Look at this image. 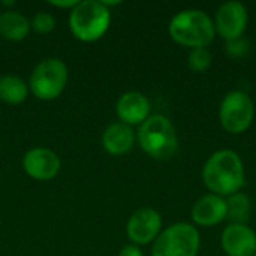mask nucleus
<instances>
[{
    "mask_svg": "<svg viewBox=\"0 0 256 256\" xmlns=\"http://www.w3.org/2000/svg\"><path fill=\"white\" fill-rule=\"evenodd\" d=\"M141 148L153 159H171L178 148V138L172 123L160 114L150 116L138 130Z\"/></svg>",
    "mask_w": 256,
    "mask_h": 256,
    "instance_id": "obj_3",
    "label": "nucleus"
},
{
    "mask_svg": "<svg viewBox=\"0 0 256 256\" xmlns=\"http://www.w3.org/2000/svg\"><path fill=\"white\" fill-rule=\"evenodd\" d=\"M76 0H66V2H50V4L56 6V8H70L74 9L76 6Z\"/></svg>",
    "mask_w": 256,
    "mask_h": 256,
    "instance_id": "obj_21",
    "label": "nucleus"
},
{
    "mask_svg": "<svg viewBox=\"0 0 256 256\" xmlns=\"http://www.w3.org/2000/svg\"><path fill=\"white\" fill-rule=\"evenodd\" d=\"M162 232V218L154 208H140L128 220L126 234L135 244H148Z\"/></svg>",
    "mask_w": 256,
    "mask_h": 256,
    "instance_id": "obj_9",
    "label": "nucleus"
},
{
    "mask_svg": "<svg viewBox=\"0 0 256 256\" xmlns=\"http://www.w3.org/2000/svg\"><path fill=\"white\" fill-rule=\"evenodd\" d=\"M220 246L228 256H254L256 232L248 225L230 224L220 236Z\"/></svg>",
    "mask_w": 256,
    "mask_h": 256,
    "instance_id": "obj_11",
    "label": "nucleus"
},
{
    "mask_svg": "<svg viewBox=\"0 0 256 256\" xmlns=\"http://www.w3.org/2000/svg\"><path fill=\"white\" fill-rule=\"evenodd\" d=\"M252 210L250 198L242 192L234 194L228 196L226 200V219H230L232 224H242L246 225Z\"/></svg>",
    "mask_w": 256,
    "mask_h": 256,
    "instance_id": "obj_17",
    "label": "nucleus"
},
{
    "mask_svg": "<svg viewBox=\"0 0 256 256\" xmlns=\"http://www.w3.org/2000/svg\"><path fill=\"white\" fill-rule=\"evenodd\" d=\"M118 256H144V254L141 252V249L138 246H134V244H129V246H124Z\"/></svg>",
    "mask_w": 256,
    "mask_h": 256,
    "instance_id": "obj_20",
    "label": "nucleus"
},
{
    "mask_svg": "<svg viewBox=\"0 0 256 256\" xmlns=\"http://www.w3.org/2000/svg\"><path fill=\"white\" fill-rule=\"evenodd\" d=\"M30 27H32L34 32L42 33V34H44V33H50V32L56 27V20H54V16H52L51 14L40 10V12H38V14L33 16V20H32V22H30Z\"/></svg>",
    "mask_w": 256,
    "mask_h": 256,
    "instance_id": "obj_19",
    "label": "nucleus"
},
{
    "mask_svg": "<svg viewBox=\"0 0 256 256\" xmlns=\"http://www.w3.org/2000/svg\"><path fill=\"white\" fill-rule=\"evenodd\" d=\"M254 256H256V254H255V255H254Z\"/></svg>",
    "mask_w": 256,
    "mask_h": 256,
    "instance_id": "obj_23",
    "label": "nucleus"
},
{
    "mask_svg": "<svg viewBox=\"0 0 256 256\" xmlns=\"http://www.w3.org/2000/svg\"><path fill=\"white\" fill-rule=\"evenodd\" d=\"M116 111L122 123L142 124L150 117V100L140 92H126L118 98Z\"/></svg>",
    "mask_w": 256,
    "mask_h": 256,
    "instance_id": "obj_12",
    "label": "nucleus"
},
{
    "mask_svg": "<svg viewBox=\"0 0 256 256\" xmlns=\"http://www.w3.org/2000/svg\"><path fill=\"white\" fill-rule=\"evenodd\" d=\"M68 66L56 57L44 58L36 64L30 75L28 87L42 100H52L62 94L68 82Z\"/></svg>",
    "mask_w": 256,
    "mask_h": 256,
    "instance_id": "obj_6",
    "label": "nucleus"
},
{
    "mask_svg": "<svg viewBox=\"0 0 256 256\" xmlns=\"http://www.w3.org/2000/svg\"><path fill=\"white\" fill-rule=\"evenodd\" d=\"M134 141L135 134L132 130V126L122 122L110 124L102 135V146L112 156L126 154L134 147Z\"/></svg>",
    "mask_w": 256,
    "mask_h": 256,
    "instance_id": "obj_14",
    "label": "nucleus"
},
{
    "mask_svg": "<svg viewBox=\"0 0 256 256\" xmlns=\"http://www.w3.org/2000/svg\"><path fill=\"white\" fill-rule=\"evenodd\" d=\"M14 3H15V2H4L3 4H6V6H10V4H14Z\"/></svg>",
    "mask_w": 256,
    "mask_h": 256,
    "instance_id": "obj_22",
    "label": "nucleus"
},
{
    "mask_svg": "<svg viewBox=\"0 0 256 256\" xmlns=\"http://www.w3.org/2000/svg\"><path fill=\"white\" fill-rule=\"evenodd\" d=\"M202 180L207 189L214 195L225 198L238 194L246 184L242 158L238 153L228 148L214 152L202 168Z\"/></svg>",
    "mask_w": 256,
    "mask_h": 256,
    "instance_id": "obj_1",
    "label": "nucleus"
},
{
    "mask_svg": "<svg viewBox=\"0 0 256 256\" xmlns=\"http://www.w3.org/2000/svg\"><path fill=\"white\" fill-rule=\"evenodd\" d=\"M248 9L240 2H226L218 12L214 22V30L228 42L238 40L248 27Z\"/></svg>",
    "mask_w": 256,
    "mask_h": 256,
    "instance_id": "obj_8",
    "label": "nucleus"
},
{
    "mask_svg": "<svg viewBox=\"0 0 256 256\" xmlns=\"http://www.w3.org/2000/svg\"><path fill=\"white\" fill-rule=\"evenodd\" d=\"M255 117V105L250 96L242 90L226 93L219 108V120L222 128L234 135L246 132Z\"/></svg>",
    "mask_w": 256,
    "mask_h": 256,
    "instance_id": "obj_7",
    "label": "nucleus"
},
{
    "mask_svg": "<svg viewBox=\"0 0 256 256\" xmlns=\"http://www.w3.org/2000/svg\"><path fill=\"white\" fill-rule=\"evenodd\" d=\"M28 93L27 84L15 75H3L0 76V100L16 105L26 100Z\"/></svg>",
    "mask_w": 256,
    "mask_h": 256,
    "instance_id": "obj_16",
    "label": "nucleus"
},
{
    "mask_svg": "<svg viewBox=\"0 0 256 256\" xmlns=\"http://www.w3.org/2000/svg\"><path fill=\"white\" fill-rule=\"evenodd\" d=\"M30 21L16 10L0 14V34L8 40H22L30 32Z\"/></svg>",
    "mask_w": 256,
    "mask_h": 256,
    "instance_id": "obj_15",
    "label": "nucleus"
},
{
    "mask_svg": "<svg viewBox=\"0 0 256 256\" xmlns=\"http://www.w3.org/2000/svg\"><path fill=\"white\" fill-rule=\"evenodd\" d=\"M170 36L188 48H207L216 34L213 20L201 9H184L170 21Z\"/></svg>",
    "mask_w": 256,
    "mask_h": 256,
    "instance_id": "obj_2",
    "label": "nucleus"
},
{
    "mask_svg": "<svg viewBox=\"0 0 256 256\" xmlns=\"http://www.w3.org/2000/svg\"><path fill=\"white\" fill-rule=\"evenodd\" d=\"M188 64H189L190 70H194L196 74L206 72L212 64V52L207 48L190 50L189 57H188Z\"/></svg>",
    "mask_w": 256,
    "mask_h": 256,
    "instance_id": "obj_18",
    "label": "nucleus"
},
{
    "mask_svg": "<svg viewBox=\"0 0 256 256\" xmlns=\"http://www.w3.org/2000/svg\"><path fill=\"white\" fill-rule=\"evenodd\" d=\"M60 158L50 148L36 147L26 153L22 159L24 171L34 180H51L60 171Z\"/></svg>",
    "mask_w": 256,
    "mask_h": 256,
    "instance_id": "obj_10",
    "label": "nucleus"
},
{
    "mask_svg": "<svg viewBox=\"0 0 256 256\" xmlns=\"http://www.w3.org/2000/svg\"><path fill=\"white\" fill-rule=\"evenodd\" d=\"M111 14L100 2H78L69 15V27L74 36L84 42L98 40L110 27Z\"/></svg>",
    "mask_w": 256,
    "mask_h": 256,
    "instance_id": "obj_4",
    "label": "nucleus"
},
{
    "mask_svg": "<svg viewBox=\"0 0 256 256\" xmlns=\"http://www.w3.org/2000/svg\"><path fill=\"white\" fill-rule=\"evenodd\" d=\"M201 237L198 230L186 222L165 228L153 243L152 256H198Z\"/></svg>",
    "mask_w": 256,
    "mask_h": 256,
    "instance_id": "obj_5",
    "label": "nucleus"
},
{
    "mask_svg": "<svg viewBox=\"0 0 256 256\" xmlns=\"http://www.w3.org/2000/svg\"><path fill=\"white\" fill-rule=\"evenodd\" d=\"M226 219V200L208 194L200 198L192 207V220L200 226H214Z\"/></svg>",
    "mask_w": 256,
    "mask_h": 256,
    "instance_id": "obj_13",
    "label": "nucleus"
}]
</instances>
